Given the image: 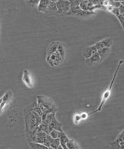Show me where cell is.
I'll use <instances>...</instances> for the list:
<instances>
[{
	"instance_id": "cell-1",
	"label": "cell",
	"mask_w": 124,
	"mask_h": 149,
	"mask_svg": "<svg viewBox=\"0 0 124 149\" xmlns=\"http://www.w3.org/2000/svg\"><path fill=\"white\" fill-rule=\"evenodd\" d=\"M43 123L42 116L37 112L30 111L25 116V124L27 130L30 134H36L37 129L41 124Z\"/></svg>"
},
{
	"instance_id": "cell-2",
	"label": "cell",
	"mask_w": 124,
	"mask_h": 149,
	"mask_svg": "<svg viewBox=\"0 0 124 149\" xmlns=\"http://www.w3.org/2000/svg\"><path fill=\"white\" fill-rule=\"evenodd\" d=\"M37 105L40 108L43 115H48L51 113H55L56 107L51 98L44 96H39L37 98Z\"/></svg>"
},
{
	"instance_id": "cell-3",
	"label": "cell",
	"mask_w": 124,
	"mask_h": 149,
	"mask_svg": "<svg viewBox=\"0 0 124 149\" xmlns=\"http://www.w3.org/2000/svg\"><path fill=\"white\" fill-rule=\"evenodd\" d=\"M30 138H31V142L44 145L48 148L51 147V142L53 140V138L51 137L49 134L44 132H37L36 134H31Z\"/></svg>"
},
{
	"instance_id": "cell-4",
	"label": "cell",
	"mask_w": 124,
	"mask_h": 149,
	"mask_svg": "<svg viewBox=\"0 0 124 149\" xmlns=\"http://www.w3.org/2000/svg\"><path fill=\"white\" fill-rule=\"evenodd\" d=\"M123 61H120L119 64H118V66H117V70H116L115 73H114V77H113V78H112V81H111L110 85H109V87L107 89V90H106V91H105V93H103V95L102 101H101V103H100V106H99L98 109H97V110H96L94 112L100 111V110H101V109H102V107H103V104H105V102H106V101H107L108 98H109V95H110V94H111V91H112V86H113V84H114V80H115V78H116V76H117V72H118V70H119L120 66H121V63H123Z\"/></svg>"
},
{
	"instance_id": "cell-5",
	"label": "cell",
	"mask_w": 124,
	"mask_h": 149,
	"mask_svg": "<svg viewBox=\"0 0 124 149\" xmlns=\"http://www.w3.org/2000/svg\"><path fill=\"white\" fill-rule=\"evenodd\" d=\"M56 7H57V14L67 15V14L71 10V3L70 1H57Z\"/></svg>"
},
{
	"instance_id": "cell-6",
	"label": "cell",
	"mask_w": 124,
	"mask_h": 149,
	"mask_svg": "<svg viewBox=\"0 0 124 149\" xmlns=\"http://www.w3.org/2000/svg\"><path fill=\"white\" fill-rule=\"evenodd\" d=\"M97 52V49L96 48L95 45H92V46H88L87 47H85L84 49V50L83 51L82 53V55L85 59H88L89 58H91L93 54H94L95 53Z\"/></svg>"
},
{
	"instance_id": "cell-7",
	"label": "cell",
	"mask_w": 124,
	"mask_h": 149,
	"mask_svg": "<svg viewBox=\"0 0 124 149\" xmlns=\"http://www.w3.org/2000/svg\"><path fill=\"white\" fill-rule=\"evenodd\" d=\"M112 44H113V40H112V38L111 37H107V38H105V39L99 41V42H97L94 45H95L97 51H98V50L103 49V48H111Z\"/></svg>"
},
{
	"instance_id": "cell-8",
	"label": "cell",
	"mask_w": 124,
	"mask_h": 149,
	"mask_svg": "<svg viewBox=\"0 0 124 149\" xmlns=\"http://www.w3.org/2000/svg\"><path fill=\"white\" fill-rule=\"evenodd\" d=\"M22 81L27 85L28 87H32L33 86V81L31 78V73L29 72L28 70H23V76H22Z\"/></svg>"
},
{
	"instance_id": "cell-9",
	"label": "cell",
	"mask_w": 124,
	"mask_h": 149,
	"mask_svg": "<svg viewBox=\"0 0 124 149\" xmlns=\"http://www.w3.org/2000/svg\"><path fill=\"white\" fill-rule=\"evenodd\" d=\"M101 61H101V58H100L98 53L97 52L94 54H93L91 58H89L88 59H86L85 62H86V63L88 66H92V65H95L100 63Z\"/></svg>"
},
{
	"instance_id": "cell-10",
	"label": "cell",
	"mask_w": 124,
	"mask_h": 149,
	"mask_svg": "<svg viewBox=\"0 0 124 149\" xmlns=\"http://www.w3.org/2000/svg\"><path fill=\"white\" fill-rule=\"evenodd\" d=\"M12 93L10 91H8V93H6L5 95L2 96V98H1V110L4 108L5 105L8 104L9 102L11 101L12 99Z\"/></svg>"
},
{
	"instance_id": "cell-11",
	"label": "cell",
	"mask_w": 124,
	"mask_h": 149,
	"mask_svg": "<svg viewBox=\"0 0 124 149\" xmlns=\"http://www.w3.org/2000/svg\"><path fill=\"white\" fill-rule=\"evenodd\" d=\"M110 52H111V48H109V47L103 48V49H100V50L97 51V53H98L99 55H100V58H101V61H104L105 59H106V58L109 57Z\"/></svg>"
},
{
	"instance_id": "cell-12",
	"label": "cell",
	"mask_w": 124,
	"mask_h": 149,
	"mask_svg": "<svg viewBox=\"0 0 124 149\" xmlns=\"http://www.w3.org/2000/svg\"><path fill=\"white\" fill-rule=\"evenodd\" d=\"M49 3L50 1H48V0H41V1H39V5H37L38 10L41 12H46L48 8V5H49Z\"/></svg>"
},
{
	"instance_id": "cell-13",
	"label": "cell",
	"mask_w": 124,
	"mask_h": 149,
	"mask_svg": "<svg viewBox=\"0 0 124 149\" xmlns=\"http://www.w3.org/2000/svg\"><path fill=\"white\" fill-rule=\"evenodd\" d=\"M53 130H54V129H53L49 125L42 123L39 126V127H38L37 132H44L46 133V134H50V133H51Z\"/></svg>"
},
{
	"instance_id": "cell-14",
	"label": "cell",
	"mask_w": 124,
	"mask_h": 149,
	"mask_svg": "<svg viewBox=\"0 0 124 149\" xmlns=\"http://www.w3.org/2000/svg\"><path fill=\"white\" fill-rule=\"evenodd\" d=\"M59 42H53L51 45L49 46L47 51V57H50L53 54H54L56 51H57L58 46H59Z\"/></svg>"
},
{
	"instance_id": "cell-15",
	"label": "cell",
	"mask_w": 124,
	"mask_h": 149,
	"mask_svg": "<svg viewBox=\"0 0 124 149\" xmlns=\"http://www.w3.org/2000/svg\"><path fill=\"white\" fill-rule=\"evenodd\" d=\"M49 125L52 127L54 130H56L58 131H63L61 128V123L60 122H58L56 119V116L54 117L52 119V121L51 122V123L49 124Z\"/></svg>"
},
{
	"instance_id": "cell-16",
	"label": "cell",
	"mask_w": 124,
	"mask_h": 149,
	"mask_svg": "<svg viewBox=\"0 0 124 149\" xmlns=\"http://www.w3.org/2000/svg\"><path fill=\"white\" fill-rule=\"evenodd\" d=\"M57 1H50L49 5L47 9V13H55L57 14V7H56Z\"/></svg>"
},
{
	"instance_id": "cell-17",
	"label": "cell",
	"mask_w": 124,
	"mask_h": 149,
	"mask_svg": "<svg viewBox=\"0 0 124 149\" xmlns=\"http://www.w3.org/2000/svg\"><path fill=\"white\" fill-rule=\"evenodd\" d=\"M67 148L68 149H80L77 142L74 139H69V141L67 142Z\"/></svg>"
},
{
	"instance_id": "cell-18",
	"label": "cell",
	"mask_w": 124,
	"mask_h": 149,
	"mask_svg": "<svg viewBox=\"0 0 124 149\" xmlns=\"http://www.w3.org/2000/svg\"><path fill=\"white\" fill-rule=\"evenodd\" d=\"M60 146V139H53L52 142H51V148L56 149Z\"/></svg>"
},
{
	"instance_id": "cell-19",
	"label": "cell",
	"mask_w": 124,
	"mask_h": 149,
	"mask_svg": "<svg viewBox=\"0 0 124 149\" xmlns=\"http://www.w3.org/2000/svg\"><path fill=\"white\" fill-rule=\"evenodd\" d=\"M109 4L114 8H118L121 5V2L120 1H109Z\"/></svg>"
},
{
	"instance_id": "cell-20",
	"label": "cell",
	"mask_w": 124,
	"mask_h": 149,
	"mask_svg": "<svg viewBox=\"0 0 124 149\" xmlns=\"http://www.w3.org/2000/svg\"><path fill=\"white\" fill-rule=\"evenodd\" d=\"M60 131H58L56 130H53L49 135L51 136V137L53 139H59V134H60Z\"/></svg>"
},
{
	"instance_id": "cell-21",
	"label": "cell",
	"mask_w": 124,
	"mask_h": 149,
	"mask_svg": "<svg viewBox=\"0 0 124 149\" xmlns=\"http://www.w3.org/2000/svg\"><path fill=\"white\" fill-rule=\"evenodd\" d=\"M57 51L58 52L60 53V55L62 56V58L64 59V57H65V49L64 48H63V45L62 44H59V46H58V49H57Z\"/></svg>"
},
{
	"instance_id": "cell-22",
	"label": "cell",
	"mask_w": 124,
	"mask_h": 149,
	"mask_svg": "<svg viewBox=\"0 0 124 149\" xmlns=\"http://www.w3.org/2000/svg\"><path fill=\"white\" fill-rule=\"evenodd\" d=\"M116 17L118 19V20H119L120 23H121V26H122L123 29V31H124V17H123V15H122V14H119V15L117 16Z\"/></svg>"
},
{
	"instance_id": "cell-23",
	"label": "cell",
	"mask_w": 124,
	"mask_h": 149,
	"mask_svg": "<svg viewBox=\"0 0 124 149\" xmlns=\"http://www.w3.org/2000/svg\"><path fill=\"white\" fill-rule=\"evenodd\" d=\"M111 13L114 14L115 17H117V16H118L119 14H120L119 9H118V8H113L112 10H111Z\"/></svg>"
},
{
	"instance_id": "cell-24",
	"label": "cell",
	"mask_w": 124,
	"mask_h": 149,
	"mask_svg": "<svg viewBox=\"0 0 124 149\" xmlns=\"http://www.w3.org/2000/svg\"><path fill=\"white\" fill-rule=\"evenodd\" d=\"M118 9H119L120 14H122V15H124V5L121 4V5L118 8Z\"/></svg>"
},
{
	"instance_id": "cell-25",
	"label": "cell",
	"mask_w": 124,
	"mask_h": 149,
	"mask_svg": "<svg viewBox=\"0 0 124 149\" xmlns=\"http://www.w3.org/2000/svg\"><path fill=\"white\" fill-rule=\"evenodd\" d=\"M120 149H124V141L119 142Z\"/></svg>"
},
{
	"instance_id": "cell-26",
	"label": "cell",
	"mask_w": 124,
	"mask_h": 149,
	"mask_svg": "<svg viewBox=\"0 0 124 149\" xmlns=\"http://www.w3.org/2000/svg\"><path fill=\"white\" fill-rule=\"evenodd\" d=\"M56 149H64V148H63L61 146H59V147H58L57 148H56Z\"/></svg>"
},
{
	"instance_id": "cell-27",
	"label": "cell",
	"mask_w": 124,
	"mask_h": 149,
	"mask_svg": "<svg viewBox=\"0 0 124 149\" xmlns=\"http://www.w3.org/2000/svg\"><path fill=\"white\" fill-rule=\"evenodd\" d=\"M121 4L124 5V1H121Z\"/></svg>"
},
{
	"instance_id": "cell-28",
	"label": "cell",
	"mask_w": 124,
	"mask_h": 149,
	"mask_svg": "<svg viewBox=\"0 0 124 149\" xmlns=\"http://www.w3.org/2000/svg\"><path fill=\"white\" fill-rule=\"evenodd\" d=\"M48 149H54V148H51V147H50V148H48Z\"/></svg>"
},
{
	"instance_id": "cell-29",
	"label": "cell",
	"mask_w": 124,
	"mask_h": 149,
	"mask_svg": "<svg viewBox=\"0 0 124 149\" xmlns=\"http://www.w3.org/2000/svg\"><path fill=\"white\" fill-rule=\"evenodd\" d=\"M123 17H124V15H123Z\"/></svg>"
}]
</instances>
